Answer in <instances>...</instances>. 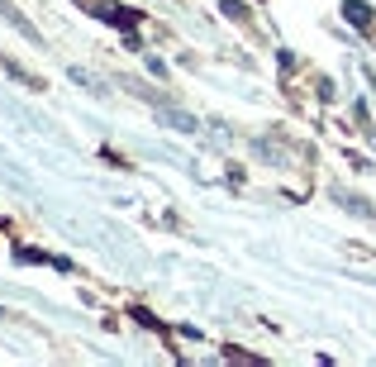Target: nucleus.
Returning <instances> with one entry per match:
<instances>
[{
	"label": "nucleus",
	"instance_id": "2",
	"mask_svg": "<svg viewBox=\"0 0 376 367\" xmlns=\"http://www.w3.org/2000/svg\"><path fill=\"white\" fill-rule=\"evenodd\" d=\"M343 19L362 33V38H376V10H372V5H362V0H343Z\"/></svg>",
	"mask_w": 376,
	"mask_h": 367
},
{
	"label": "nucleus",
	"instance_id": "8",
	"mask_svg": "<svg viewBox=\"0 0 376 367\" xmlns=\"http://www.w3.org/2000/svg\"><path fill=\"white\" fill-rule=\"evenodd\" d=\"M129 315L139 319L143 329H153V334H167V329H162V319H157V315H153V310H143V305H134V310H129Z\"/></svg>",
	"mask_w": 376,
	"mask_h": 367
},
{
	"label": "nucleus",
	"instance_id": "5",
	"mask_svg": "<svg viewBox=\"0 0 376 367\" xmlns=\"http://www.w3.org/2000/svg\"><path fill=\"white\" fill-rule=\"evenodd\" d=\"M0 67H5V72H10V77H15L19 86H29V91H43V81L33 77V72H24V67H19L15 58H5V53H0Z\"/></svg>",
	"mask_w": 376,
	"mask_h": 367
},
{
	"label": "nucleus",
	"instance_id": "10",
	"mask_svg": "<svg viewBox=\"0 0 376 367\" xmlns=\"http://www.w3.org/2000/svg\"><path fill=\"white\" fill-rule=\"evenodd\" d=\"M276 67H281L286 77H291V72H296V53H276Z\"/></svg>",
	"mask_w": 376,
	"mask_h": 367
},
{
	"label": "nucleus",
	"instance_id": "4",
	"mask_svg": "<svg viewBox=\"0 0 376 367\" xmlns=\"http://www.w3.org/2000/svg\"><path fill=\"white\" fill-rule=\"evenodd\" d=\"M19 262H48V267H58V272H72V262L58 253H43V248H19Z\"/></svg>",
	"mask_w": 376,
	"mask_h": 367
},
{
	"label": "nucleus",
	"instance_id": "3",
	"mask_svg": "<svg viewBox=\"0 0 376 367\" xmlns=\"http://www.w3.org/2000/svg\"><path fill=\"white\" fill-rule=\"evenodd\" d=\"M157 115H162V124H172V129H181V134H195V115H186V110H172V105H157Z\"/></svg>",
	"mask_w": 376,
	"mask_h": 367
},
{
	"label": "nucleus",
	"instance_id": "7",
	"mask_svg": "<svg viewBox=\"0 0 376 367\" xmlns=\"http://www.w3.org/2000/svg\"><path fill=\"white\" fill-rule=\"evenodd\" d=\"M0 15L10 19V24H15V29H19V33H24V38H38V29H33L29 19L19 15V10H15V5H10V0H0Z\"/></svg>",
	"mask_w": 376,
	"mask_h": 367
},
{
	"label": "nucleus",
	"instance_id": "1",
	"mask_svg": "<svg viewBox=\"0 0 376 367\" xmlns=\"http://www.w3.org/2000/svg\"><path fill=\"white\" fill-rule=\"evenodd\" d=\"M86 15L105 19V24H114V29H139L143 24V10H134V5H114V0H77Z\"/></svg>",
	"mask_w": 376,
	"mask_h": 367
},
{
	"label": "nucleus",
	"instance_id": "6",
	"mask_svg": "<svg viewBox=\"0 0 376 367\" xmlns=\"http://www.w3.org/2000/svg\"><path fill=\"white\" fill-rule=\"evenodd\" d=\"M333 201H338L343 210H353V215H362V220H376V206H372V201H362V196H348V191H338Z\"/></svg>",
	"mask_w": 376,
	"mask_h": 367
},
{
	"label": "nucleus",
	"instance_id": "9",
	"mask_svg": "<svg viewBox=\"0 0 376 367\" xmlns=\"http://www.w3.org/2000/svg\"><path fill=\"white\" fill-rule=\"evenodd\" d=\"M220 10H224V15H229V19H238V24H243V19L252 15V10H248V5H243V0H220Z\"/></svg>",
	"mask_w": 376,
	"mask_h": 367
}]
</instances>
